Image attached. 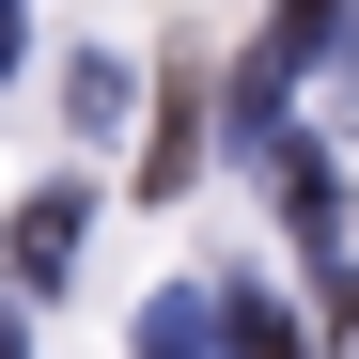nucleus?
Wrapping results in <instances>:
<instances>
[{"instance_id":"f257e3e1","label":"nucleus","mask_w":359,"mask_h":359,"mask_svg":"<svg viewBox=\"0 0 359 359\" xmlns=\"http://www.w3.org/2000/svg\"><path fill=\"white\" fill-rule=\"evenodd\" d=\"M79 234H94V188H32L16 203V234H0V266H16V297H47L79 266Z\"/></svg>"},{"instance_id":"f03ea898","label":"nucleus","mask_w":359,"mask_h":359,"mask_svg":"<svg viewBox=\"0 0 359 359\" xmlns=\"http://www.w3.org/2000/svg\"><path fill=\"white\" fill-rule=\"evenodd\" d=\"M188 172H203V63H172V126H156V156H141V188L172 203Z\"/></svg>"},{"instance_id":"7ed1b4c3","label":"nucleus","mask_w":359,"mask_h":359,"mask_svg":"<svg viewBox=\"0 0 359 359\" xmlns=\"http://www.w3.org/2000/svg\"><path fill=\"white\" fill-rule=\"evenodd\" d=\"M203 328H219L203 297H156V313H141V359H203Z\"/></svg>"},{"instance_id":"20e7f679","label":"nucleus","mask_w":359,"mask_h":359,"mask_svg":"<svg viewBox=\"0 0 359 359\" xmlns=\"http://www.w3.org/2000/svg\"><path fill=\"white\" fill-rule=\"evenodd\" d=\"M63 109H79V126H109V109H126V63H109V47H79V79H63Z\"/></svg>"},{"instance_id":"39448f33","label":"nucleus","mask_w":359,"mask_h":359,"mask_svg":"<svg viewBox=\"0 0 359 359\" xmlns=\"http://www.w3.org/2000/svg\"><path fill=\"white\" fill-rule=\"evenodd\" d=\"M219 344H234V359H297V328L266 313V297H234V313H219Z\"/></svg>"},{"instance_id":"423d86ee","label":"nucleus","mask_w":359,"mask_h":359,"mask_svg":"<svg viewBox=\"0 0 359 359\" xmlns=\"http://www.w3.org/2000/svg\"><path fill=\"white\" fill-rule=\"evenodd\" d=\"M0 63H16V0H0Z\"/></svg>"},{"instance_id":"0eeeda50","label":"nucleus","mask_w":359,"mask_h":359,"mask_svg":"<svg viewBox=\"0 0 359 359\" xmlns=\"http://www.w3.org/2000/svg\"><path fill=\"white\" fill-rule=\"evenodd\" d=\"M0 359H16V297H0Z\"/></svg>"}]
</instances>
